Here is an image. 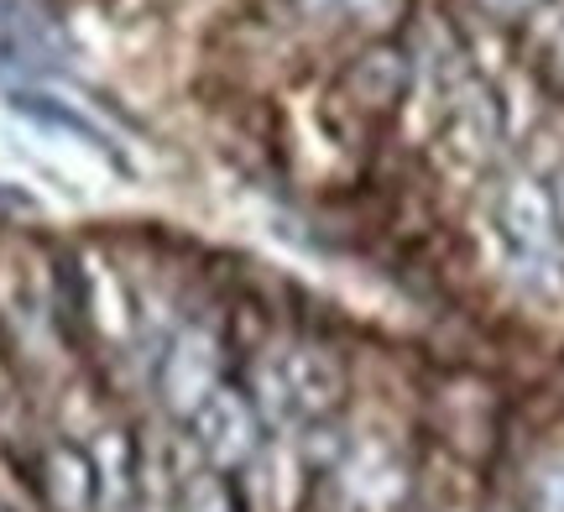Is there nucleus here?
Returning a JSON list of instances; mask_svg holds the SVG:
<instances>
[{"label":"nucleus","instance_id":"obj_1","mask_svg":"<svg viewBox=\"0 0 564 512\" xmlns=\"http://www.w3.org/2000/svg\"><path fill=\"white\" fill-rule=\"evenodd\" d=\"M204 439H209V450L215 455H241L246 439H251V424H246V413L230 403V397H215L209 408H204Z\"/></svg>","mask_w":564,"mask_h":512},{"label":"nucleus","instance_id":"obj_2","mask_svg":"<svg viewBox=\"0 0 564 512\" xmlns=\"http://www.w3.org/2000/svg\"><path fill=\"white\" fill-rule=\"evenodd\" d=\"M512 236L523 241V247H544L549 241V209L533 199V194H512Z\"/></svg>","mask_w":564,"mask_h":512},{"label":"nucleus","instance_id":"obj_3","mask_svg":"<svg viewBox=\"0 0 564 512\" xmlns=\"http://www.w3.org/2000/svg\"><path fill=\"white\" fill-rule=\"evenodd\" d=\"M539 508L544 512H564V460H554L539 481Z\"/></svg>","mask_w":564,"mask_h":512}]
</instances>
